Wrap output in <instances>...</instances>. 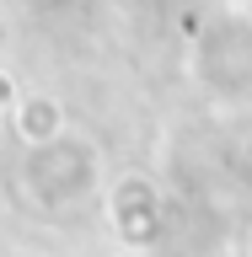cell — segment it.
<instances>
[{
  "label": "cell",
  "instance_id": "obj_1",
  "mask_svg": "<svg viewBox=\"0 0 252 257\" xmlns=\"http://www.w3.org/2000/svg\"><path fill=\"white\" fill-rule=\"evenodd\" d=\"M16 134L27 145H48L64 134V107L54 96H27L22 107H16Z\"/></svg>",
  "mask_w": 252,
  "mask_h": 257
},
{
  "label": "cell",
  "instance_id": "obj_2",
  "mask_svg": "<svg viewBox=\"0 0 252 257\" xmlns=\"http://www.w3.org/2000/svg\"><path fill=\"white\" fill-rule=\"evenodd\" d=\"M11 102H16V80H11V75H0V112L11 107Z\"/></svg>",
  "mask_w": 252,
  "mask_h": 257
}]
</instances>
